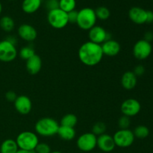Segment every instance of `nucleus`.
Returning <instances> with one entry per match:
<instances>
[{
	"label": "nucleus",
	"mask_w": 153,
	"mask_h": 153,
	"mask_svg": "<svg viewBox=\"0 0 153 153\" xmlns=\"http://www.w3.org/2000/svg\"><path fill=\"white\" fill-rule=\"evenodd\" d=\"M95 13L97 19H100V20H106L110 17L111 15L109 9L105 6H100V7H97L95 10Z\"/></svg>",
	"instance_id": "obj_27"
},
{
	"label": "nucleus",
	"mask_w": 153,
	"mask_h": 153,
	"mask_svg": "<svg viewBox=\"0 0 153 153\" xmlns=\"http://www.w3.org/2000/svg\"><path fill=\"white\" fill-rule=\"evenodd\" d=\"M76 0H59V8L66 13L76 10Z\"/></svg>",
	"instance_id": "obj_24"
},
{
	"label": "nucleus",
	"mask_w": 153,
	"mask_h": 153,
	"mask_svg": "<svg viewBox=\"0 0 153 153\" xmlns=\"http://www.w3.org/2000/svg\"><path fill=\"white\" fill-rule=\"evenodd\" d=\"M51 153H62V152H59V151H54V152H52Z\"/></svg>",
	"instance_id": "obj_40"
},
{
	"label": "nucleus",
	"mask_w": 153,
	"mask_h": 153,
	"mask_svg": "<svg viewBox=\"0 0 153 153\" xmlns=\"http://www.w3.org/2000/svg\"><path fill=\"white\" fill-rule=\"evenodd\" d=\"M131 125V119L128 117L123 115L118 120V126L120 129H128Z\"/></svg>",
	"instance_id": "obj_29"
},
{
	"label": "nucleus",
	"mask_w": 153,
	"mask_h": 153,
	"mask_svg": "<svg viewBox=\"0 0 153 153\" xmlns=\"http://www.w3.org/2000/svg\"><path fill=\"white\" fill-rule=\"evenodd\" d=\"M15 27L14 20L9 16H4L0 19V28L5 32H10Z\"/></svg>",
	"instance_id": "obj_22"
},
{
	"label": "nucleus",
	"mask_w": 153,
	"mask_h": 153,
	"mask_svg": "<svg viewBox=\"0 0 153 153\" xmlns=\"http://www.w3.org/2000/svg\"><path fill=\"white\" fill-rule=\"evenodd\" d=\"M45 7L49 11L59 8V0H46L45 2Z\"/></svg>",
	"instance_id": "obj_31"
},
{
	"label": "nucleus",
	"mask_w": 153,
	"mask_h": 153,
	"mask_svg": "<svg viewBox=\"0 0 153 153\" xmlns=\"http://www.w3.org/2000/svg\"><path fill=\"white\" fill-rule=\"evenodd\" d=\"M128 17L137 25L146 23V10L140 7H132L128 11Z\"/></svg>",
	"instance_id": "obj_16"
},
{
	"label": "nucleus",
	"mask_w": 153,
	"mask_h": 153,
	"mask_svg": "<svg viewBox=\"0 0 153 153\" xmlns=\"http://www.w3.org/2000/svg\"><path fill=\"white\" fill-rule=\"evenodd\" d=\"M134 133V137L139 139H144L149 136V129L146 126L140 125L135 127L134 131H132Z\"/></svg>",
	"instance_id": "obj_25"
},
{
	"label": "nucleus",
	"mask_w": 153,
	"mask_h": 153,
	"mask_svg": "<svg viewBox=\"0 0 153 153\" xmlns=\"http://www.w3.org/2000/svg\"><path fill=\"white\" fill-rule=\"evenodd\" d=\"M6 40H7L8 41H10V43H13V44H14L15 46H16V44L17 43V40L16 39V37H13V36H10V37H7Z\"/></svg>",
	"instance_id": "obj_37"
},
{
	"label": "nucleus",
	"mask_w": 153,
	"mask_h": 153,
	"mask_svg": "<svg viewBox=\"0 0 153 153\" xmlns=\"http://www.w3.org/2000/svg\"><path fill=\"white\" fill-rule=\"evenodd\" d=\"M106 129H107V127H106V125L104 123L97 122L93 126L92 131H91V132L94 134H95L97 137H98V136H100L102 135V134H105Z\"/></svg>",
	"instance_id": "obj_28"
},
{
	"label": "nucleus",
	"mask_w": 153,
	"mask_h": 153,
	"mask_svg": "<svg viewBox=\"0 0 153 153\" xmlns=\"http://www.w3.org/2000/svg\"><path fill=\"white\" fill-rule=\"evenodd\" d=\"M143 40L151 43L153 40V33L152 31H146L144 34V38H143Z\"/></svg>",
	"instance_id": "obj_35"
},
{
	"label": "nucleus",
	"mask_w": 153,
	"mask_h": 153,
	"mask_svg": "<svg viewBox=\"0 0 153 153\" xmlns=\"http://www.w3.org/2000/svg\"><path fill=\"white\" fill-rule=\"evenodd\" d=\"M103 55L108 57H114L120 53L121 49L120 44L117 40L110 39L101 45Z\"/></svg>",
	"instance_id": "obj_15"
},
{
	"label": "nucleus",
	"mask_w": 153,
	"mask_h": 153,
	"mask_svg": "<svg viewBox=\"0 0 153 153\" xmlns=\"http://www.w3.org/2000/svg\"><path fill=\"white\" fill-rule=\"evenodd\" d=\"M19 150L16 140L7 139L1 143L0 146V153H16Z\"/></svg>",
	"instance_id": "obj_21"
},
{
	"label": "nucleus",
	"mask_w": 153,
	"mask_h": 153,
	"mask_svg": "<svg viewBox=\"0 0 153 153\" xmlns=\"http://www.w3.org/2000/svg\"><path fill=\"white\" fill-rule=\"evenodd\" d=\"M78 56L83 64L88 67H94L101 62L104 55L101 45L88 41L80 46Z\"/></svg>",
	"instance_id": "obj_1"
},
{
	"label": "nucleus",
	"mask_w": 153,
	"mask_h": 153,
	"mask_svg": "<svg viewBox=\"0 0 153 153\" xmlns=\"http://www.w3.org/2000/svg\"><path fill=\"white\" fill-rule=\"evenodd\" d=\"M16 153H35L34 151H25V150H22V149H19Z\"/></svg>",
	"instance_id": "obj_38"
},
{
	"label": "nucleus",
	"mask_w": 153,
	"mask_h": 153,
	"mask_svg": "<svg viewBox=\"0 0 153 153\" xmlns=\"http://www.w3.org/2000/svg\"><path fill=\"white\" fill-rule=\"evenodd\" d=\"M59 137L64 140L70 141V140H73L76 137V132L75 131L74 128L68 126H64L60 125L59 128H58V133H57Z\"/></svg>",
	"instance_id": "obj_20"
},
{
	"label": "nucleus",
	"mask_w": 153,
	"mask_h": 153,
	"mask_svg": "<svg viewBox=\"0 0 153 153\" xmlns=\"http://www.w3.org/2000/svg\"><path fill=\"white\" fill-rule=\"evenodd\" d=\"M1 11H2V5H1V3L0 2V14H1Z\"/></svg>",
	"instance_id": "obj_39"
},
{
	"label": "nucleus",
	"mask_w": 153,
	"mask_h": 153,
	"mask_svg": "<svg viewBox=\"0 0 153 153\" xmlns=\"http://www.w3.org/2000/svg\"><path fill=\"white\" fill-rule=\"evenodd\" d=\"M67 16H68L69 23H71V24L76 23V22H77V18H78V11L76 10H72V11L67 13Z\"/></svg>",
	"instance_id": "obj_32"
},
{
	"label": "nucleus",
	"mask_w": 153,
	"mask_h": 153,
	"mask_svg": "<svg viewBox=\"0 0 153 153\" xmlns=\"http://www.w3.org/2000/svg\"><path fill=\"white\" fill-rule=\"evenodd\" d=\"M25 67L28 73L31 75H36L41 70L42 60L37 55H33L31 58L26 61Z\"/></svg>",
	"instance_id": "obj_17"
},
{
	"label": "nucleus",
	"mask_w": 153,
	"mask_h": 153,
	"mask_svg": "<svg viewBox=\"0 0 153 153\" xmlns=\"http://www.w3.org/2000/svg\"><path fill=\"white\" fill-rule=\"evenodd\" d=\"M19 55L21 59L25 60V61L29 59L30 58L35 55V50L33 47L30 46H25L21 48L19 52Z\"/></svg>",
	"instance_id": "obj_26"
},
{
	"label": "nucleus",
	"mask_w": 153,
	"mask_h": 153,
	"mask_svg": "<svg viewBox=\"0 0 153 153\" xmlns=\"http://www.w3.org/2000/svg\"><path fill=\"white\" fill-rule=\"evenodd\" d=\"M76 145L79 150L82 152H91L97 147V137L92 132L82 134L78 137Z\"/></svg>",
	"instance_id": "obj_8"
},
{
	"label": "nucleus",
	"mask_w": 153,
	"mask_h": 153,
	"mask_svg": "<svg viewBox=\"0 0 153 153\" xmlns=\"http://www.w3.org/2000/svg\"><path fill=\"white\" fill-rule=\"evenodd\" d=\"M97 18L95 10L91 7H84L78 11V18L76 24L82 30L89 31L95 26Z\"/></svg>",
	"instance_id": "obj_3"
},
{
	"label": "nucleus",
	"mask_w": 153,
	"mask_h": 153,
	"mask_svg": "<svg viewBox=\"0 0 153 153\" xmlns=\"http://www.w3.org/2000/svg\"><path fill=\"white\" fill-rule=\"evenodd\" d=\"M13 104L16 111L22 115L28 114L32 108L31 99L25 95L18 96Z\"/></svg>",
	"instance_id": "obj_12"
},
{
	"label": "nucleus",
	"mask_w": 153,
	"mask_h": 153,
	"mask_svg": "<svg viewBox=\"0 0 153 153\" xmlns=\"http://www.w3.org/2000/svg\"><path fill=\"white\" fill-rule=\"evenodd\" d=\"M97 146L102 152H111L115 149L116 145H115L113 136L105 133L97 137Z\"/></svg>",
	"instance_id": "obj_14"
},
{
	"label": "nucleus",
	"mask_w": 153,
	"mask_h": 153,
	"mask_svg": "<svg viewBox=\"0 0 153 153\" xmlns=\"http://www.w3.org/2000/svg\"><path fill=\"white\" fill-rule=\"evenodd\" d=\"M19 37L26 42H32L37 37V31L34 26L30 24L24 23L19 26L17 30Z\"/></svg>",
	"instance_id": "obj_13"
},
{
	"label": "nucleus",
	"mask_w": 153,
	"mask_h": 153,
	"mask_svg": "<svg viewBox=\"0 0 153 153\" xmlns=\"http://www.w3.org/2000/svg\"><path fill=\"white\" fill-rule=\"evenodd\" d=\"M116 146L120 148H127L131 146L134 141V133L129 128L119 129L113 135Z\"/></svg>",
	"instance_id": "obj_6"
},
{
	"label": "nucleus",
	"mask_w": 153,
	"mask_h": 153,
	"mask_svg": "<svg viewBox=\"0 0 153 153\" xmlns=\"http://www.w3.org/2000/svg\"><path fill=\"white\" fill-rule=\"evenodd\" d=\"M137 77L132 71H126L121 78V85L126 91L133 90L137 85Z\"/></svg>",
	"instance_id": "obj_18"
},
{
	"label": "nucleus",
	"mask_w": 153,
	"mask_h": 153,
	"mask_svg": "<svg viewBox=\"0 0 153 153\" xmlns=\"http://www.w3.org/2000/svg\"><path fill=\"white\" fill-rule=\"evenodd\" d=\"M60 124L52 117L40 118L34 126L36 134L42 137H52L57 134Z\"/></svg>",
	"instance_id": "obj_2"
},
{
	"label": "nucleus",
	"mask_w": 153,
	"mask_h": 153,
	"mask_svg": "<svg viewBox=\"0 0 153 153\" xmlns=\"http://www.w3.org/2000/svg\"><path fill=\"white\" fill-rule=\"evenodd\" d=\"M152 52V46L151 43L146 41L143 39L137 40L133 46V55L139 61H143L149 58Z\"/></svg>",
	"instance_id": "obj_9"
},
{
	"label": "nucleus",
	"mask_w": 153,
	"mask_h": 153,
	"mask_svg": "<svg viewBox=\"0 0 153 153\" xmlns=\"http://www.w3.org/2000/svg\"><path fill=\"white\" fill-rule=\"evenodd\" d=\"M10 1H14V0H10Z\"/></svg>",
	"instance_id": "obj_41"
},
{
	"label": "nucleus",
	"mask_w": 153,
	"mask_h": 153,
	"mask_svg": "<svg viewBox=\"0 0 153 153\" xmlns=\"http://www.w3.org/2000/svg\"><path fill=\"white\" fill-rule=\"evenodd\" d=\"M16 143L19 149L34 151L39 143V139L36 133L31 131H24L18 134Z\"/></svg>",
	"instance_id": "obj_4"
},
{
	"label": "nucleus",
	"mask_w": 153,
	"mask_h": 153,
	"mask_svg": "<svg viewBox=\"0 0 153 153\" xmlns=\"http://www.w3.org/2000/svg\"><path fill=\"white\" fill-rule=\"evenodd\" d=\"M153 22V11L146 10V23Z\"/></svg>",
	"instance_id": "obj_36"
},
{
	"label": "nucleus",
	"mask_w": 153,
	"mask_h": 153,
	"mask_svg": "<svg viewBox=\"0 0 153 153\" xmlns=\"http://www.w3.org/2000/svg\"><path fill=\"white\" fill-rule=\"evenodd\" d=\"M35 153H51V148L47 143H40L37 145L36 148L34 149Z\"/></svg>",
	"instance_id": "obj_30"
},
{
	"label": "nucleus",
	"mask_w": 153,
	"mask_h": 153,
	"mask_svg": "<svg viewBox=\"0 0 153 153\" xmlns=\"http://www.w3.org/2000/svg\"><path fill=\"white\" fill-rule=\"evenodd\" d=\"M145 71H146L145 67H143V65H141V64H139V65L136 66V67H134V70H133L132 72L134 73V75H135L137 77H139V76H143L145 73Z\"/></svg>",
	"instance_id": "obj_33"
},
{
	"label": "nucleus",
	"mask_w": 153,
	"mask_h": 153,
	"mask_svg": "<svg viewBox=\"0 0 153 153\" xmlns=\"http://www.w3.org/2000/svg\"><path fill=\"white\" fill-rule=\"evenodd\" d=\"M17 97L18 96L16 95V94L14 91H9L5 94V99L8 102H14V101L17 98Z\"/></svg>",
	"instance_id": "obj_34"
},
{
	"label": "nucleus",
	"mask_w": 153,
	"mask_h": 153,
	"mask_svg": "<svg viewBox=\"0 0 153 153\" xmlns=\"http://www.w3.org/2000/svg\"><path fill=\"white\" fill-rule=\"evenodd\" d=\"M121 112L125 116L131 117L140 113L141 110V105L140 102L134 98H129L123 102L120 107Z\"/></svg>",
	"instance_id": "obj_11"
},
{
	"label": "nucleus",
	"mask_w": 153,
	"mask_h": 153,
	"mask_svg": "<svg viewBox=\"0 0 153 153\" xmlns=\"http://www.w3.org/2000/svg\"><path fill=\"white\" fill-rule=\"evenodd\" d=\"M88 37L89 41L100 45L102 44L106 40L111 39V34L106 29L100 25H95L88 31Z\"/></svg>",
	"instance_id": "obj_10"
},
{
	"label": "nucleus",
	"mask_w": 153,
	"mask_h": 153,
	"mask_svg": "<svg viewBox=\"0 0 153 153\" xmlns=\"http://www.w3.org/2000/svg\"><path fill=\"white\" fill-rule=\"evenodd\" d=\"M42 4V0H23L22 9L25 13L31 14L39 10Z\"/></svg>",
	"instance_id": "obj_19"
},
{
	"label": "nucleus",
	"mask_w": 153,
	"mask_h": 153,
	"mask_svg": "<svg viewBox=\"0 0 153 153\" xmlns=\"http://www.w3.org/2000/svg\"><path fill=\"white\" fill-rule=\"evenodd\" d=\"M18 55L16 46L7 40L0 41V61L8 63L14 61Z\"/></svg>",
	"instance_id": "obj_7"
},
{
	"label": "nucleus",
	"mask_w": 153,
	"mask_h": 153,
	"mask_svg": "<svg viewBox=\"0 0 153 153\" xmlns=\"http://www.w3.org/2000/svg\"><path fill=\"white\" fill-rule=\"evenodd\" d=\"M47 20L49 25L55 29L64 28L69 24L67 13L60 8L49 11Z\"/></svg>",
	"instance_id": "obj_5"
},
{
	"label": "nucleus",
	"mask_w": 153,
	"mask_h": 153,
	"mask_svg": "<svg viewBox=\"0 0 153 153\" xmlns=\"http://www.w3.org/2000/svg\"><path fill=\"white\" fill-rule=\"evenodd\" d=\"M78 123V118L73 114H65L61 120L60 125L64 126H68L74 128Z\"/></svg>",
	"instance_id": "obj_23"
}]
</instances>
